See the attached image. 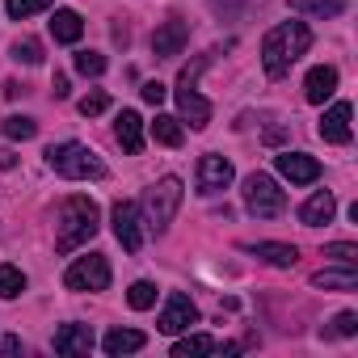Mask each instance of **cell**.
Returning a JSON list of instances; mask_svg holds the SVG:
<instances>
[{"label": "cell", "mask_w": 358, "mask_h": 358, "mask_svg": "<svg viewBox=\"0 0 358 358\" xmlns=\"http://www.w3.org/2000/svg\"><path fill=\"white\" fill-rule=\"evenodd\" d=\"M190 324H199V308L190 303V295H182V291H169V303H164V312H160V333H186Z\"/></svg>", "instance_id": "obj_9"}, {"label": "cell", "mask_w": 358, "mask_h": 358, "mask_svg": "<svg viewBox=\"0 0 358 358\" xmlns=\"http://www.w3.org/2000/svg\"><path fill=\"white\" fill-rule=\"evenodd\" d=\"M110 220H114V236H118V245H122L127 253H139V249H143V220H139V207L122 199V203H114Z\"/></svg>", "instance_id": "obj_7"}, {"label": "cell", "mask_w": 358, "mask_h": 358, "mask_svg": "<svg viewBox=\"0 0 358 358\" xmlns=\"http://www.w3.org/2000/svg\"><path fill=\"white\" fill-rule=\"evenodd\" d=\"M13 59H17V64H30V68L43 64V43H38V38H17V43H13Z\"/></svg>", "instance_id": "obj_27"}, {"label": "cell", "mask_w": 358, "mask_h": 358, "mask_svg": "<svg viewBox=\"0 0 358 358\" xmlns=\"http://www.w3.org/2000/svg\"><path fill=\"white\" fill-rule=\"evenodd\" d=\"M186 43H190V26L186 22H164L156 34H152V51H156V59H173V55H182L186 51Z\"/></svg>", "instance_id": "obj_12"}, {"label": "cell", "mask_w": 358, "mask_h": 358, "mask_svg": "<svg viewBox=\"0 0 358 358\" xmlns=\"http://www.w3.org/2000/svg\"><path fill=\"white\" fill-rule=\"evenodd\" d=\"M182 182L177 177H160V182L143 194V224L152 228V232H164L169 224H173V215H177V207H182Z\"/></svg>", "instance_id": "obj_4"}, {"label": "cell", "mask_w": 358, "mask_h": 358, "mask_svg": "<svg viewBox=\"0 0 358 358\" xmlns=\"http://www.w3.org/2000/svg\"><path fill=\"white\" fill-rule=\"evenodd\" d=\"M64 287L68 291H106L110 287V262L101 253H89V257H76L64 274Z\"/></svg>", "instance_id": "obj_6"}, {"label": "cell", "mask_w": 358, "mask_h": 358, "mask_svg": "<svg viewBox=\"0 0 358 358\" xmlns=\"http://www.w3.org/2000/svg\"><path fill=\"white\" fill-rule=\"evenodd\" d=\"M312 287H320V291H354V287H358V270H354V266L316 270V274H312Z\"/></svg>", "instance_id": "obj_21"}, {"label": "cell", "mask_w": 358, "mask_h": 358, "mask_svg": "<svg viewBox=\"0 0 358 358\" xmlns=\"http://www.w3.org/2000/svg\"><path fill=\"white\" fill-rule=\"evenodd\" d=\"M232 177H236V169H232V160L228 156H215V152H207L203 160H199V194H220V190H228L232 186Z\"/></svg>", "instance_id": "obj_8"}, {"label": "cell", "mask_w": 358, "mask_h": 358, "mask_svg": "<svg viewBox=\"0 0 358 358\" xmlns=\"http://www.w3.org/2000/svg\"><path fill=\"white\" fill-rule=\"evenodd\" d=\"M93 341H97V337H93L89 324H59V329H55V354H68V358H72V354H89Z\"/></svg>", "instance_id": "obj_14"}, {"label": "cell", "mask_w": 358, "mask_h": 358, "mask_svg": "<svg viewBox=\"0 0 358 358\" xmlns=\"http://www.w3.org/2000/svg\"><path fill=\"white\" fill-rule=\"evenodd\" d=\"M350 118H354V110H350V101H333L329 110H324V118H320V139L324 143H350Z\"/></svg>", "instance_id": "obj_13"}, {"label": "cell", "mask_w": 358, "mask_h": 358, "mask_svg": "<svg viewBox=\"0 0 358 358\" xmlns=\"http://www.w3.org/2000/svg\"><path fill=\"white\" fill-rule=\"evenodd\" d=\"M333 89H337V68H333V64L312 68L308 80H303V97H308L312 106H324V101L333 97Z\"/></svg>", "instance_id": "obj_15"}, {"label": "cell", "mask_w": 358, "mask_h": 358, "mask_svg": "<svg viewBox=\"0 0 358 358\" xmlns=\"http://www.w3.org/2000/svg\"><path fill=\"white\" fill-rule=\"evenodd\" d=\"M333 333L354 337V333H358V316H354V312H337V316H333Z\"/></svg>", "instance_id": "obj_33"}, {"label": "cell", "mask_w": 358, "mask_h": 358, "mask_svg": "<svg viewBox=\"0 0 358 358\" xmlns=\"http://www.w3.org/2000/svg\"><path fill=\"white\" fill-rule=\"evenodd\" d=\"M148 345V337L139 333V329H110L106 337H101V350L110 354V358H122V354H135V350H143Z\"/></svg>", "instance_id": "obj_17"}, {"label": "cell", "mask_w": 358, "mask_h": 358, "mask_svg": "<svg viewBox=\"0 0 358 358\" xmlns=\"http://www.w3.org/2000/svg\"><path fill=\"white\" fill-rule=\"evenodd\" d=\"M76 110H80L85 118H97V114H106V110H110V97H106V93L97 89V93H89V97H80V101H76Z\"/></svg>", "instance_id": "obj_31"}, {"label": "cell", "mask_w": 358, "mask_h": 358, "mask_svg": "<svg viewBox=\"0 0 358 358\" xmlns=\"http://www.w3.org/2000/svg\"><path fill=\"white\" fill-rule=\"evenodd\" d=\"M152 139H156V143H164V148H182V139H186L182 118H173V114H156V122H152Z\"/></svg>", "instance_id": "obj_22"}, {"label": "cell", "mask_w": 358, "mask_h": 358, "mask_svg": "<svg viewBox=\"0 0 358 358\" xmlns=\"http://www.w3.org/2000/svg\"><path fill=\"white\" fill-rule=\"evenodd\" d=\"M13 160H17L13 152H0V169H13Z\"/></svg>", "instance_id": "obj_37"}, {"label": "cell", "mask_w": 358, "mask_h": 358, "mask_svg": "<svg viewBox=\"0 0 358 358\" xmlns=\"http://www.w3.org/2000/svg\"><path fill=\"white\" fill-rule=\"evenodd\" d=\"M177 110H182V118H186L194 131H203V127L211 122V101L199 97V89H194L190 80H177Z\"/></svg>", "instance_id": "obj_11"}, {"label": "cell", "mask_w": 358, "mask_h": 358, "mask_svg": "<svg viewBox=\"0 0 358 358\" xmlns=\"http://www.w3.org/2000/svg\"><path fill=\"white\" fill-rule=\"evenodd\" d=\"M47 164H51L59 177H68V182H97V177H106L101 156H97L93 148L76 143V139H68V143H51V148H47Z\"/></svg>", "instance_id": "obj_3"}, {"label": "cell", "mask_w": 358, "mask_h": 358, "mask_svg": "<svg viewBox=\"0 0 358 358\" xmlns=\"http://www.w3.org/2000/svg\"><path fill=\"white\" fill-rule=\"evenodd\" d=\"M51 89H55V97H68V76H64V72H55V80H51Z\"/></svg>", "instance_id": "obj_35"}, {"label": "cell", "mask_w": 358, "mask_h": 358, "mask_svg": "<svg viewBox=\"0 0 358 358\" xmlns=\"http://www.w3.org/2000/svg\"><path fill=\"white\" fill-rule=\"evenodd\" d=\"M324 257H333V262H341V266H354V257H358V245H345V241H337V245H324Z\"/></svg>", "instance_id": "obj_32"}, {"label": "cell", "mask_w": 358, "mask_h": 358, "mask_svg": "<svg viewBox=\"0 0 358 358\" xmlns=\"http://www.w3.org/2000/svg\"><path fill=\"white\" fill-rule=\"evenodd\" d=\"M211 350H215V337H207V333H194V337H182V341H173V358L211 354Z\"/></svg>", "instance_id": "obj_23"}, {"label": "cell", "mask_w": 358, "mask_h": 358, "mask_svg": "<svg viewBox=\"0 0 358 358\" xmlns=\"http://www.w3.org/2000/svg\"><path fill=\"white\" fill-rule=\"evenodd\" d=\"M51 34H55V43H80V34H85L80 13H76V9H55V17H51Z\"/></svg>", "instance_id": "obj_19"}, {"label": "cell", "mask_w": 358, "mask_h": 358, "mask_svg": "<svg viewBox=\"0 0 358 358\" xmlns=\"http://www.w3.org/2000/svg\"><path fill=\"white\" fill-rule=\"evenodd\" d=\"M97 228H101V211H97V203H93V199H85V194H72V199L59 207L55 249H59V253H72V249L89 245V241L97 236Z\"/></svg>", "instance_id": "obj_2"}, {"label": "cell", "mask_w": 358, "mask_h": 358, "mask_svg": "<svg viewBox=\"0 0 358 358\" xmlns=\"http://www.w3.org/2000/svg\"><path fill=\"white\" fill-rule=\"evenodd\" d=\"M139 93H143V101H148V106H160V101H164V97H169V89H164V85H160V80H148V85H143V89H139Z\"/></svg>", "instance_id": "obj_34"}, {"label": "cell", "mask_w": 358, "mask_h": 358, "mask_svg": "<svg viewBox=\"0 0 358 358\" xmlns=\"http://www.w3.org/2000/svg\"><path fill=\"white\" fill-rule=\"evenodd\" d=\"M127 303H131L135 312H148V308L156 303V287H152V282H131V291H127Z\"/></svg>", "instance_id": "obj_28"}, {"label": "cell", "mask_w": 358, "mask_h": 358, "mask_svg": "<svg viewBox=\"0 0 358 358\" xmlns=\"http://www.w3.org/2000/svg\"><path fill=\"white\" fill-rule=\"evenodd\" d=\"M291 9H312L320 17H337L345 9V0H291Z\"/></svg>", "instance_id": "obj_29"}, {"label": "cell", "mask_w": 358, "mask_h": 358, "mask_svg": "<svg viewBox=\"0 0 358 358\" xmlns=\"http://www.w3.org/2000/svg\"><path fill=\"white\" fill-rule=\"evenodd\" d=\"M26 291V274L17 266H0V299H17Z\"/></svg>", "instance_id": "obj_24"}, {"label": "cell", "mask_w": 358, "mask_h": 358, "mask_svg": "<svg viewBox=\"0 0 358 358\" xmlns=\"http://www.w3.org/2000/svg\"><path fill=\"white\" fill-rule=\"evenodd\" d=\"M245 207L257 220H274V215L287 211V194L278 190V182L270 173H249L245 177Z\"/></svg>", "instance_id": "obj_5"}, {"label": "cell", "mask_w": 358, "mask_h": 358, "mask_svg": "<svg viewBox=\"0 0 358 358\" xmlns=\"http://www.w3.org/2000/svg\"><path fill=\"white\" fill-rule=\"evenodd\" d=\"M76 72L80 76H101L106 72V55L101 51H76Z\"/></svg>", "instance_id": "obj_30"}, {"label": "cell", "mask_w": 358, "mask_h": 358, "mask_svg": "<svg viewBox=\"0 0 358 358\" xmlns=\"http://www.w3.org/2000/svg\"><path fill=\"white\" fill-rule=\"evenodd\" d=\"M308 47H312V30H308L303 22H282V26H274V30L262 38V68H266V76H270V80L287 76L291 64H295L299 55H308Z\"/></svg>", "instance_id": "obj_1"}, {"label": "cell", "mask_w": 358, "mask_h": 358, "mask_svg": "<svg viewBox=\"0 0 358 358\" xmlns=\"http://www.w3.org/2000/svg\"><path fill=\"white\" fill-rule=\"evenodd\" d=\"M0 131H5L9 139H34V135H38V122H34V118L13 114V118H5V127H0Z\"/></svg>", "instance_id": "obj_26"}, {"label": "cell", "mask_w": 358, "mask_h": 358, "mask_svg": "<svg viewBox=\"0 0 358 358\" xmlns=\"http://www.w3.org/2000/svg\"><path fill=\"white\" fill-rule=\"evenodd\" d=\"M5 9H9L13 22H26V17H34V13H47L51 0H5Z\"/></svg>", "instance_id": "obj_25"}, {"label": "cell", "mask_w": 358, "mask_h": 358, "mask_svg": "<svg viewBox=\"0 0 358 358\" xmlns=\"http://www.w3.org/2000/svg\"><path fill=\"white\" fill-rule=\"evenodd\" d=\"M114 135H118L122 152H131V156H139V152H143V118H139L135 110H122V114H118Z\"/></svg>", "instance_id": "obj_16"}, {"label": "cell", "mask_w": 358, "mask_h": 358, "mask_svg": "<svg viewBox=\"0 0 358 358\" xmlns=\"http://www.w3.org/2000/svg\"><path fill=\"white\" fill-rule=\"evenodd\" d=\"M17 350H22L17 337H0V354H17Z\"/></svg>", "instance_id": "obj_36"}, {"label": "cell", "mask_w": 358, "mask_h": 358, "mask_svg": "<svg viewBox=\"0 0 358 358\" xmlns=\"http://www.w3.org/2000/svg\"><path fill=\"white\" fill-rule=\"evenodd\" d=\"M274 169L287 177L291 186H312L320 177V160L316 156H303V152H278L274 156Z\"/></svg>", "instance_id": "obj_10"}, {"label": "cell", "mask_w": 358, "mask_h": 358, "mask_svg": "<svg viewBox=\"0 0 358 358\" xmlns=\"http://www.w3.org/2000/svg\"><path fill=\"white\" fill-rule=\"evenodd\" d=\"M249 253H253V257H262V262H270V266H282V270L299 262V249H295V245H278V241L249 245Z\"/></svg>", "instance_id": "obj_20"}, {"label": "cell", "mask_w": 358, "mask_h": 358, "mask_svg": "<svg viewBox=\"0 0 358 358\" xmlns=\"http://www.w3.org/2000/svg\"><path fill=\"white\" fill-rule=\"evenodd\" d=\"M333 211H337V199H333L329 190H316V194L299 207V220H303L308 228H320V224H329V220H333Z\"/></svg>", "instance_id": "obj_18"}]
</instances>
